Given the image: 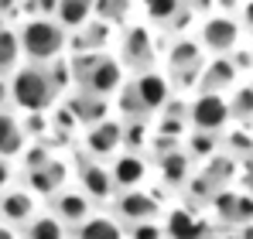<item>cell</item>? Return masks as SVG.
<instances>
[{
	"label": "cell",
	"mask_w": 253,
	"mask_h": 239,
	"mask_svg": "<svg viewBox=\"0 0 253 239\" xmlns=\"http://www.w3.org/2000/svg\"><path fill=\"white\" fill-rule=\"evenodd\" d=\"M17 62H21V35L0 21V76L17 72Z\"/></svg>",
	"instance_id": "603a6c76"
},
{
	"label": "cell",
	"mask_w": 253,
	"mask_h": 239,
	"mask_svg": "<svg viewBox=\"0 0 253 239\" xmlns=\"http://www.w3.org/2000/svg\"><path fill=\"white\" fill-rule=\"evenodd\" d=\"M165 233H168V239H212L206 222L192 208H174L165 222Z\"/></svg>",
	"instance_id": "e0dca14e"
},
{
	"label": "cell",
	"mask_w": 253,
	"mask_h": 239,
	"mask_svg": "<svg viewBox=\"0 0 253 239\" xmlns=\"http://www.w3.org/2000/svg\"><path fill=\"white\" fill-rule=\"evenodd\" d=\"M240 185H243V192H250V195H253V158H247L243 171H240Z\"/></svg>",
	"instance_id": "ab89813d"
},
{
	"label": "cell",
	"mask_w": 253,
	"mask_h": 239,
	"mask_svg": "<svg viewBox=\"0 0 253 239\" xmlns=\"http://www.w3.org/2000/svg\"><path fill=\"white\" fill-rule=\"evenodd\" d=\"M7 181H10V164L7 158H0V188H7Z\"/></svg>",
	"instance_id": "b9f144b4"
},
{
	"label": "cell",
	"mask_w": 253,
	"mask_h": 239,
	"mask_svg": "<svg viewBox=\"0 0 253 239\" xmlns=\"http://www.w3.org/2000/svg\"><path fill=\"white\" fill-rule=\"evenodd\" d=\"M76 239H126V233L110 215H89L85 222L76 226Z\"/></svg>",
	"instance_id": "ffe728a7"
},
{
	"label": "cell",
	"mask_w": 253,
	"mask_h": 239,
	"mask_svg": "<svg viewBox=\"0 0 253 239\" xmlns=\"http://www.w3.org/2000/svg\"><path fill=\"white\" fill-rule=\"evenodd\" d=\"M65 110L79 120L83 126H92V123L106 120V113H110V99H106V96H92V92L79 89V96H72V99L65 103Z\"/></svg>",
	"instance_id": "2e32d148"
},
{
	"label": "cell",
	"mask_w": 253,
	"mask_h": 239,
	"mask_svg": "<svg viewBox=\"0 0 253 239\" xmlns=\"http://www.w3.org/2000/svg\"><path fill=\"white\" fill-rule=\"evenodd\" d=\"M158 167H161L165 185L181 188V185H188V174H192V154L178 147V151H171V154H165V158H158Z\"/></svg>",
	"instance_id": "d6986e66"
},
{
	"label": "cell",
	"mask_w": 253,
	"mask_h": 239,
	"mask_svg": "<svg viewBox=\"0 0 253 239\" xmlns=\"http://www.w3.org/2000/svg\"><path fill=\"white\" fill-rule=\"evenodd\" d=\"M212 208H215V215L222 219V222H229V226H236V205H240V192H226V188H219L209 201Z\"/></svg>",
	"instance_id": "83f0119b"
},
{
	"label": "cell",
	"mask_w": 253,
	"mask_h": 239,
	"mask_svg": "<svg viewBox=\"0 0 253 239\" xmlns=\"http://www.w3.org/2000/svg\"><path fill=\"white\" fill-rule=\"evenodd\" d=\"M120 147H124V123H117V120H99V123L89 126V133H85V151H89L92 158H110V154H117Z\"/></svg>",
	"instance_id": "30bf717a"
},
{
	"label": "cell",
	"mask_w": 253,
	"mask_h": 239,
	"mask_svg": "<svg viewBox=\"0 0 253 239\" xmlns=\"http://www.w3.org/2000/svg\"><path fill=\"white\" fill-rule=\"evenodd\" d=\"M120 85H124V62H117V58H110L106 51H99V58L92 62V69L85 72V79L79 82V89L85 92H92V96H113V92H120Z\"/></svg>",
	"instance_id": "52a82bcc"
},
{
	"label": "cell",
	"mask_w": 253,
	"mask_h": 239,
	"mask_svg": "<svg viewBox=\"0 0 253 239\" xmlns=\"http://www.w3.org/2000/svg\"><path fill=\"white\" fill-rule=\"evenodd\" d=\"M236 17H240L243 31H250V35H253V0H243V7L236 10Z\"/></svg>",
	"instance_id": "f35d334b"
},
{
	"label": "cell",
	"mask_w": 253,
	"mask_h": 239,
	"mask_svg": "<svg viewBox=\"0 0 253 239\" xmlns=\"http://www.w3.org/2000/svg\"><path fill=\"white\" fill-rule=\"evenodd\" d=\"M240 35H243V24L236 21V14H215L212 10L209 17H206V24H202V48H209L212 55H233L236 48H240Z\"/></svg>",
	"instance_id": "5b68a950"
},
{
	"label": "cell",
	"mask_w": 253,
	"mask_h": 239,
	"mask_svg": "<svg viewBox=\"0 0 253 239\" xmlns=\"http://www.w3.org/2000/svg\"><path fill=\"white\" fill-rule=\"evenodd\" d=\"M120 110H124L126 120H147L151 117L147 106H144V99H140V92H137V85H133V79L120 85Z\"/></svg>",
	"instance_id": "484cf974"
},
{
	"label": "cell",
	"mask_w": 253,
	"mask_h": 239,
	"mask_svg": "<svg viewBox=\"0 0 253 239\" xmlns=\"http://www.w3.org/2000/svg\"><path fill=\"white\" fill-rule=\"evenodd\" d=\"M113 181H117V188L126 192V188H140L144 185V178H147V160L140 158L137 151H126L120 158L113 160Z\"/></svg>",
	"instance_id": "9a60e30c"
},
{
	"label": "cell",
	"mask_w": 253,
	"mask_h": 239,
	"mask_svg": "<svg viewBox=\"0 0 253 239\" xmlns=\"http://www.w3.org/2000/svg\"><path fill=\"white\" fill-rule=\"evenodd\" d=\"M76 171H79V185H83V192H85L92 201L113 199L117 181H113V171H110L106 164L92 160V154H83V158L76 154Z\"/></svg>",
	"instance_id": "ba28073f"
},
{
	"label": "cell",
	"mask_w": 253,
	"mask_h": 239,
	"mask_svg": "<svg viewBox=\"0 0 253 239\" xmlns=\"http://www.w3.org/2000/svg\"><path fill=\"white\" fill-rule=\"evenodd\" d=\"M24 133H28V137H44V133H48V120H44V113H28V120H24Z\"/></svg>",
	"instance_id": "74e56055"
},
{
	"label": "cell",
	"mask_w": 253,
	"mask_h": 239,
	"mask_svg": "<svg viewBox=\"0 0 253 239\" xmlns=\"http://www.w3.org/2000/svg\"><path fill=\"white\" fill-rule=\"evenodd\" d=\"M229 113H233L236 123H250L253 120V82L233 89V96H229Z\"/></svg>",
	"instance_id": "d4e9b609"
},
{
	"label": "cell",
	"mask_w": 253,
	"mask_h": 239,
	"mask_svg": "<svg viewBox=\"0 0 253 239\" xmlns=\"http://www.w3.org/2000/svg\"><path fill=\"white\" fill-rule=\"evenodd\" d=\"M65 181H69V167H65V160H58V158H51L44 167H38V171H28L31 192L48 195V199H55V195L65 188Z\"/></svg>",
	"instance_id": "5bb4252c"
},
{
	"label": "cell",
	"mask_w": 253,
	"mask_h": 239,
	"mask_svg": "<svg viewBox=\"0 0 253 239\" xmlns=\"http://www.w3.org/2000/svg\"><path fill=\"white\" fill-rule=\"evenodd\" d=\"M144 10H147V17H151V21L168 24L171 17L181 10V0H144Z\"/></svg>",
	"instance_id": "d6a6232c"
},
{
	"label": "cell",
	"mask_w": 253,
	"mask_h": 239,
	"mask_svg": "<svg viewBox=\"0 0 253 239\" xmlns=\"http://www.w3.org/2000/svg\"><path fill=\"white\" fill-rule=\"evenodd\" d=\"M236 239H253V222H247V226H240V236Z\"/></svg>",
	"instance_id": "f6af8a7d"
},
{
	"label": "cell",
	"mask_w": 253,
	"mask_h": 239,
	"mask_svg": "<svg viewBox=\"0 0 253 239\" xmlns=\"http://www.w3.org/2000/svg\"><path fill=\"white\" fill-rule=\"evenodd\" d=\"M10 99L24 113H48L55 106V99H58V89H55V82L48 76V69L31 62V65H24V69L14 72V79H10Z\"/></svg>",
	"instance_id": "6da1fadb"
},
{
	"label": "cell",
	"mask_w": 253,
	"mask_h": 239,
	"mask_svg": "<svg viewBox=\"0 0 253 239\" xmlns=\"http://www.w3.org/2000/svg\"><path fill=\"white\" fill-rule=\"evenodd\" d=\"M0 239H17V233H14L7 222H0Z\"/></svg>",
	"instance_id": "ee69618b"
},
{
	"label": "cell",
	"mask_w": 253,
	"mask_h": 239,
	"mask_svg": "<svg viewBox=\"0 0 253 239\" xmlns=\"http://www.w3.org/2000/svg\"><path fill=\"white\" fill-rule=\"evenodd\" d=\"M240 79V69L229 55H212V62H206L202 69V79H199V92H222L229 85H236Z\"/></svg>",
	"instance_id": "7c38bea8"
},
{
	"label": "cell",
	"mask_w": 253,
	"mask_h": 239,
	"mask_svg": "<svg viewBox=\"0 0 253 239\" xmlns=\"http://www.w3.org/2000/svg\"><path fill=\"white\" fill-rule=\"evenodd\" d=\"M144 144H147V120H126L124 123V147L140 154Z\"/></svg>",
	"instance_id": "4dcf8cb0"
},
{
	"label": "cell",
	"mask_w": 253,
	"mask_h": 239,
	"mask_svg": "<svg viewBox=\"0 0 253 239\" xmlns=\"http://www.w3.org/2000/svg\"><path fill=\"white\" fill-rule=\"evenodd\" d=\"M126 239H168V233H165V226L161 222H133L130 226V233H126Z\"/></svg>",
	"instance_id": "d590c367"
},
{
	"label": "cell",
	"mask_w": 253,
	"mask_h": 239,
	"mask_svg": "<svg viewBox=\"0 0 253 239\" xmlns=\"http://www.w3.org/2000/svg\"><path fill=\"white\" fill-rule=\"evenodd\" d=\"M51 212L65 222V226H79V222H85L89 215H92V199L85 195V192H58L55 199H51Z\"/></svg>",
	"instance_id": "4fadbf2b"
},
{
	"label": "cell",
	"mask_w": 253,
	"mask_h": 239,
	"mask_svg": "<svg viewBox=\"0 0 253 239\" xmlns=\"http://www.w3.org/2000/svg\"><path fill=\"white\" fill-rule=\"evenodd\" d=\"M92 10H96V0H58V10H55V17H58V24L69 31V28H83L85 21L92 17Z\"/></svg>",
	"instance_id": "7402d4cb"
},
{
	"label": "cell",
	"mask_w": 253,
	"mask_h": 239,
	"mask_svg": "<svg viewBox=\"0 0 253 239\" xmlns=\"http://www.w3.org/2000/svg\"><path fill=\"white\" fill-rule=\"evenodd\" d=\"M21 51L24 58H31L35 65H48L55 58H62V51L69 48V35L58 21L51 17H31L21 24Z\"/></svg>",
	"instance_id": "7a4b0ae2"
},
{
	"label": "cell",
	"mask_w": 253,
	"mask_h": 239,
	"mask_svg": "<svg viewBox=\"0 0 253 239\" xmlns=\"http://www.w3.org/2000/svg\"><path fill=\"white\" fill-rule=\"evenodd\" d=\"M120 58H124V69H133V72H147V69H154L158 44H154V38H151V31L140 28V24L126 28L124 44H120Z\"/></svg>",
	"instance_id": "8992f818"
},
{
	"label": "cell",
	"mask_w": 253,
	"mask_h": 239,
	"mask_svg": "<svg viewBox=\"0 0 253 239\" xmlns=\"http://www.w3.org/2000/svg\"><path fill=\"white\" fill-rule=\"evenodd\" d=\"M92 17H103L110 24H124L126 17H130V0H96Z\"/></svg>",
	"instance_id": "f1b7e54d"
},
{
	"label": "cell",
	"mask_w": 253,
	"mask_h": 239,
	"mask_svg": "<svg viewBox=\"0 0 253 239\" xmlns=\"http://www.w3.org/2000/svg\"><path fill=\"white\" fill-rule=\"evenodd\" d=\"M133 85H137V92H140V99H144L147 113H161V110L168 106V99H171V82L165 79L161 72H154V69L137 72V76H133Z\"/></svg>",
	"instance_id": "8fae6325"
},
{
	"label": "cell",
	"mask_w": 253,
	"mask_h": 239,
	"mask_svg": "<svg viewBox=\"0 0 253 239\" xmlns=\"http://www.w3.org/2000/svg\"><path fill=\"white\" fill-rule=\"evenodd\" d=\"M24 10L31 17H51L58 10V0H24Z\"/></svg>",
	"instance_id": "8d00e7d4"
},
{
	"label": "cell",
	"mask_w": 253,
	"mask_h": 239,
	"mask_svg": "<svg viewBox=\"0 0 253 239\" xmlns=\"http://www.w3.org/2000/svg\"><path fill=\"white\" fill-rule=\"evenodd\" d=\"M35 195L31 192H3L0 195V215L3 222H14V226H28L35 219Z\"/></svg>",
	"instance_id": "ac0fdd59"
},
{
	"label": "cell",
	"mask_w": 253,
	"mask_h": 239,
	"mask_svg": "<svg viewBox=\"0 0 253 239\" xmlns=\"http://www.w3.org/2000/svg\"><path fill=\"white\" fill-rule=\"evenodd\" d=\"M206 174H209L215 185L233 181V174H236V158H233V154H212V158H209V167H206Z\"/></svg>",
	"instance_id": "f546056e"
},
{
	"label": "cell",
	"mask_w": 253,
	"mask_h": 239,
	"mask_svg": "<svg viewBox=\"0 0 253 239\" xmlns=\"http://www.w3.org/2000/svg\"><path fill=\"white\" fill-rule=\"evenodd\" d=\"M10 99V82H3V76H0V106Z\"/></svg>",
	"instance_id": "7bdbcfd3"
},
{
	"label": "cell",
	"mask_w": 253,
	"mask_h": 239,
	"mask_svg": "<svg viewBox=\"0 0 253 239\" xmlns=\"http://www.w3.org/2000/svg\"><path fill=\"white\" fill-rule=\"evenodd\" d=\"M229 99L222 92H199L188 106V123L192 130H206V133H222L229 126Z\"/></svg>",
	"instance_id": "277c9868"
},
{
	"label": "cell",
	"mask_w": 253,
	"mask_h": 239,
	"mask_svg": "<svg viewBox=\"0 0 253 239\" xmlns=\"http://www.w3.org/2000/svg\"><path fill=\"white\" fill-rule=\"evenodd\" d=\"M21 158H24V171H38V167H44L55 154L48 151V144H31V147H24Z\"/></svg>",
	"instance_id": "836d02e7"
},
{
	"label": "cell",
	"mask_w": 253,
	"mask_h": 239,
	"mask_svg": "<svg viewBox=\"0 0 253 239\" xmlns=\"http://www.w3.org/2000/svg\"><path fill=\"white\" fill-rule=\"evenodd\" d=\"M168 69H171V79L174 85L188 89V85H199L202 79V41H192V38H178L168 48Z\"/></svg>",
	"instance_id": "3957f363"
},
{
	"label": "cell",
	"mask_w": 253,
	"mask_h": 239,
	"mask_svg": "<svg viewBox=\"0 0 253 239\" xmlns=\"http://www.w3.org/2000/svg\"><path fill=\"white\" fill-rule=\"evenodd\" d=\"M215 7H219L222 14H236V10L243 7V0H215Z\"/></svg>",
	"instance_id": "60d3db41"
},
{
	"label": "cell",
	"mask_w": 253,
	"mask_h": 239,
	"mask_svg": "<svg viewBox=\"0 0 253 239\" xmlns=\"http://www.w3.org/2000/svg\"><path fill=\"white\" fill-rule=\"evenodd\" d=\"M24 126L17 123V117H10V113H3L0 110V158H14V154H21L24 151Z\"/></svg>",
	"instance_id": "44dd1931"
},
{
	"label": "cell",
	"mask_w": 253,
	"mask_h": 239,
	"mask_svg": "<svg viewBox=\"0 0 253 239\" xmlns=\"http://www.w3.org/2000/svg\"><path fill=\"white\" fill-rule=\"evenodd\" d=\"M219 147V133H206V130H192L185 133V151L192 158H212Z\"/></svg>",
	"instance_id": "4316f807"
},
{
	"label": "cell",
	"mask_w": 253,
	"mask_h": 239,
	"mask_svg": "<svg viewBox=\"0 0 253 239\" xmlns=\"http://www.w3.org/2000/svg\"><path fill=\"white\" fill-rule=\"evenodd\" d=\"M24 239H65V222L51 212V215H35L24 226Z\"/></svg>",
	"instance_id": "cb8c5ba5"
},
{
	"label": "cell",
	"mask_w": 253,
	"mask_h": 239,
	"mask_svg": "<svg viewBox=\"0 0 253 239\" xmlns=\"http://www.w3.org/2000/svg\"><path fill=\"white\" fill-rule=\"evenodd\" d=\"M226 154H233V158H253V137L247 130H229L226 133Z\"/></svg>",
	"instance_id": "1f68e13d"
},
{
	"label": "cell",
	"mask_w": 253,
	"mask_h": 239,
	"mask_svg": "<svg viewBox=\"0 0 253 239\" xmlns=\"http://www.w3.org/2000/svg\"><path fill=\"white\" fill-rule=\"evenodd\" d=\"M48 76H51V82H55V89H58V92H62L69 82H76V76H72V62H65V58L48 62Z\"/></svg>",
	"instance_id": "e575fe53"
},
{
	"label": "cell",
	"mask_w": 253,
	"mask_h": 239,
	"mask_svg": "<svg viewBox=\"0 0 253 239\" xmlns=\"http://www.w3.org/2000/svg\"><path fill=\"white\" fill-rule=\"evenodd\" d=\"M113 212H117V219H124V222H151V219H158V212H161V205L154 195H147V192H140V188H126L117 195L113 201Z\"/></svg>",
	"instance_id": "9c48e42d"
}]
</instances>
